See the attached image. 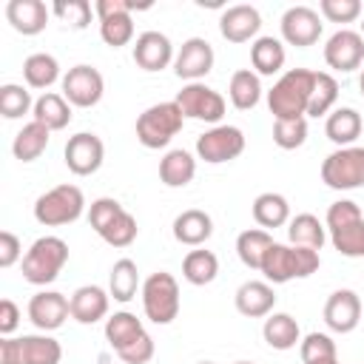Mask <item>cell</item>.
<instances>
[{
	"label": "cell",
	"instance_id": "1",
	"mask_svg": "<svg viewBox=\"0 0 364 364\" xmlns=\"http://www.w3.org/2000/svg\"><path fill=\"white\" fill-rule=\"evenodd\" d=\"M313 85H316V71H310V68L284 71L273 82V88L267 91V108H270L273 119H301V117H307Z\"/></svg>",
	"mask_w": 364,
	"mask_h": 364
},
{
	"label": "cell",
	"instance_id": "2",
	"mask_svg": "<svg viewBox=\"0 0 364 364\" xmlns=\"http://www.w3.org/2000/svg\"><path fill=\"white\" fill-rule=\"evenodd\" d=\"M318 264H321L318 250L273 242L270 250L264 253L262 276H264L270 284H284V282H293V279H307V276H313V273L318 270Z\"/></svg>",
	"mask_w": 364,
	"mask_h": 364
},
{
	"label": "cell",
	"instance_id": "3",
	"mask_svg": "<svg viewBox=\"0 0 364 364\" xmlns=\"http://www.w3.org/2000/svg\"><path fill=\"white\" fill-rule=\"evenodd\" d=\"M327 230L341 256L364 259V216L353 199H338L327 208Z\"/></svg>",
	"mask_w": 364,
	"mask_h": 364
},
{
	"label": "cell",
	"instance_id": "4",
	"mask_svg": "<svg viewBox=\"0 0 364 364\" xmlns=\"http://www.w3.org/2000/svg\"><path fill=\"white\" fill-rule=\"evenodd\" d=\"M68 262V245L60 236H40L23 256V279L28 284H51Z\"/></svg>",
	"mask_w": 364,
	"mask_h": 364
},
{
	"label": "cell",
	"instance_id": "5",
	"mask_svg": "<svg viewBox=\"0 0 364 364\" xmlns=\"http://www.w3.org/2000/svg\"><path fill=\"white\" fill-rule=\"evenodd\" d=\"M182 125H185V114L179 111V105L173 100L156 102L136 117V139H139V145L156 151V148H165L182 131Z\"/></svg>",
	"mask_w": 364,
	"mask_h": 364
},
{
	"label": "cell",
	"instance_id": "6",
	"mask_svg": "<svg viewBox=\"0 0 364 364\" xmlns=\"http://www.w3.org/2000/svg\"><path fill=\"white\" fill-rule=\"evenodd\" d=\"M82 210H85V196L77 185H68V182L40 193L34 202V219L46 228L71 225L82 216Z\"/></svg>",
	"mask_w": 364,
	"mask_h": 364
},
{
	"label": "cell",
	"instance_id": "7",
	"mask_svg": "<svg viewBox=\"0 0 364 364\" xmlns=\"http://www.w3.org/2000/svg\"><path fill=\"white\" fill-rule=\"evenodd\" d=\"M142 310L154 324H171L179 316V284L171 273L156 270L142 282Z\"/></svg>",
	"mask_w": 364,
	"mask_h": 364
},
{
	"label": "cell",
	"instance_id": "8",
	"mask_svg": "<svg viewBox=\"0 0 364 364\" xmlns=\"http://www.w3.org/2000/svg\"><path fill=\"white\" fill-rule=\"evenodd\" d=\"M321 182L333 191H353L364 185V148H336L321 162Z\"/></svg>",
	"mask_w": 364,
	"mask_h": 364
},
{
	"label": "cell",
	"instance_id": "9",
	"mask_svg": "<svg viewBox=\"0 0 364 364\" xmlns=\"http://www.w3.org/2000/svg\"><path fill=\"white\" fill-rule=\"evenodd\" d=\"M134 9H148V3L145 6H136L128 0H97L94 3V11L100 17V37L105 46L119 48L134 40V20H131Z\"/></svg>",
	"mask_w": 364,
	"mask_h": 364
},
{
	"label": "cell",
	"instance_id": "10",
	"mask_svg": "<svg viewBox=\"0 0 364 364\" xmlns=\"http://www.w3.org/2000/svg\"><path fill=\"white\" fill-rule=\"evenodd\" d=\"M179 105V111L191 119H199V122H219L225 117V97L219 91H213L210 85L205 82H188L182 85V91L176 94L173 100Z\"/></svg>",
	"mask_w": 364,
	"mask_h": 364
},
{
	"label": "cell",
	"instance_id": "11",
	"mask_svg": "<svg viewBox=\"0 0 364 364\" xmlns=\"http://www.w3.org/2000/svg\"><path fill=\"white\" fill-rule=\"evenodd\" d=\"M245 151V134L236 125H213L210 131H205L196 139V154L199 159L219 165V162H230Z\"/></svg>",
	"mask_w": 364,
	"mask_h": 364
},
{
	"label": "cell",
	"instance_id": "12",
	"mask_svg": "<svg viewBox=\"0 0 364 364\" xmlns=\"http://www.w3.org/2000/svg\"><path fill=\"white\" fill-rule=\"evenodd\" d=\"M105 94V80L94 65H74L63 77V97L77 108H94Z\"/></svg>",
	"mask_w": 364,
	"mask_h": 364
},
{
	"label": "cell",
	"instance_id": "13",
	"mask_svg": "<svg viewBox=\"0 0 364 364\" xmlns=\"http://www.w3.org/2000/svg\"><path fill=\"white\" fill-rule=\"evenodd\" d=\"M63 156H65V165H68L71 173H77V176H91V173L100 171V165H102V159H105V145H102V139H100L97 134L80 131V134L68 136Z\"/></svg>",
	"mask_w": 364,
	"mask_h": 364
},
{
	"label": "cell",
	"instance_id": "14",
	"mask_svg": "<svg viewBox=\"0 0 364 364\" xmlns=\"http://www.w3.org/2000/svg\"><path fill=\"white\" fill-rule=\"evenodd\" d=\"M321 37V17L316 9L310 6H290L282 14V40L296 46V48H307Z\"/></svg>",
	"mask_w": 364,
	"mask_h": 364
},
{
	"label": "cell",
	"instance_id": "15",
	"mask_svg": "<svg viewBox=\"0 0 364 364\" xmlns=\"http://www.w3.org/2000/svg\"><path fill=\"white\" fill-rule=\"evenodd\" d=\"M213 68V48L205 37H188L173 60V74L188 82H199Z\"/></svg>",
	"mask_w": 364,
	"mask_h": 364
},
{
	"label": "cell",
	"instance_id": "16",
	"mask_svg": "<svg viewBox=\"0 0 364 364\" xmlns=\"http://www.w3.org/2000/svg\"><path fill=\"white\" fill-rule=\"evenodd\" d=\"M324 63L336 71H355L364 63V37L353 28L336 31L324 46Z\"/></svg>",
	"mask_w": 364,
	"mask_h": 364
},
{
	"label": "cell",
	"instance_id": "17",
	"mask_svg": "<svg viewBox=\"0 0 364 364\" xmlns=\"http://www.w3.org/2000/svg\"><path fill=\"white\" fill-rule=\"evenodd\" d=\"M68 316H71V304H68V299H65L63 293H57V290H40V293H34L31 301H28V318H31V324H34L37 330H43V333H51V330L63 327Z\"/></svg>",
	"mask_w": 364,
	"mask_h": 364
},
{
	"label": "cell",
	"instance_id": "18",
	"mask_svg": "<svg viewBox=\"0 0 364 364\" xmlns=\"http://www.w3.org/2000/svg\"><path fill=\"white\" fill-rule=\"evenodd\" d=\"M324 321L333 333H353L361 321V299L355 290H336L324 304Z\"/></svg>",
	"mask_w": 364,
	"mask_h": 364
},
{
	"label": "cell",
	"instance_id": "19",
	"mask_svg": "<svg viewBox=\"0 0 364 364\" xmlns=\"http://www.w3.org/2000/svg\"><path fill=\"white\" fill-rule=\"evenodd\" d=\"M259 28H262V14L256 6H247V3L230 6L219 17V31L228 43H247L259 34Z\"/></svg>",
	"mask_w": 364,
	"mask_h": 364
},
{
	"label": "cell",
	"instance_id": "20",
	"mask_svg": "<svg viewBox=\"0 0 364 364\" xmlns=\"http://www.w3.org/2000/svg\"><path fill=\"white\" fill-rule=\"evenodd\" d=\"M173 46L162 31H142L134 43V63L142 71H162L173 63Z\"/></svg>",
	"mask_w": 364,
	"mask_h": 364
},
{
	"label": "cell",
	"instance_id": "21",
	"mask_svg": "<svg viewBox=\"0 0 364 364\" xmlns=\"http://www.w3.org/2000/svg\"><path fill=\"white\" fill-rule=\"evenodd\" d=\"M48 6L43 0H9L6 3V20L14 31L23 37H34L48 26Z\"/></svg>",
	"mask_w": 364,
	"mask_h": 364
},
{
	"label": "cell",
	"instance_id": "22",
	"mask_svg": "<svg viewBox=\"0 0 364 364\" xmlns=\"http://www.w3.org/2000/svg\"><path fill=\"white\" fill-rule=\"evenodd\" d=\"M108 299L111 293H105L100 284H82L71 293L68 304H71V318L80 324H97L108 316Z\"/></svg>",
	"mask_w": 364,
	"mask_h": 364
},
{
	"label": "cell",
	"instance_id": "23",
	"mask_svg": "<svg viewBox=\"0 0 364 364\" xmlns=\"http://www.w3.org/2000/svg\"><path fill=\"white\" fill-rule=\"evenodd\" d=\"M233 301H236V310H239L242 316H247V318H262V316H270V313H273L276 293H273L270 282H256V279H250V282H245V284L236 290Z\"/></svg>",
	"mask_w": 364,
	"mask_h": 364
},
{
	"label": "cell",
	"instance_id": "24",
	"mask_svg": "<svg viewBox=\"0 0 364 364\" xmlns=\"http://www.w3.org/2000/svg\"><path fill=\"white\" fill-rule=\"evenodd\" d=\"M213 233V219L210 213L199 210V208H191V210H182L176 219H173V239L179 245H188V247H199L210 239Z\"/></svg>",
	"mask_w": 364,
	"mask_h": 364
},
{
	"label": "cell",
	"instance_id": "25",
	"mask_svg": "<svg viewBox=\"0 0 364 364\" xmlns=\"http://www.w3.org/2000/svg\"><path fill=\"white\" fill-rule=\"evenodd\" d=\"M361 114L355 108H336L327 114V122H324V134L330 142H336L338 148H350L358 136H361Z\"/></svg>",
	"mask_w": 364,
	"mask_h": 364
},
{
	"label": "cell",
	"instance_id": "26",
	"mask_svg": "<svg viewBox=\"0 0 364 364\" xmlns=\"http://www.w3.org/2000/svg\"><path fill=\"white\" fill-rule=\"evenodd\" d=\"M31 119L40 122V125H46L48 131H63V128L71 122V102H68L63 94L46 91L43 97L34 100Z\"/></svg>",
	"mask_w": 364,
	"mask_h": 364
},
{
	"label": "cell",
	"instance_id": "27",
	"mask_svg": "<svg viewBox=\"0 0 364 364\" xmlns=\"http://www.w3.org/2000/svg\"><path fill=\"white\" fill-rule=\"evenodd\" d=\"M262 336H264L267 347H273V350H293L301 341L299 321L290 313H270L262 324Z\"/></svg>",
	"mask_w": 364,
	"mask_h": 364
},
{
	"label": "cell",
	"instance_id": "28",
	"mask_svg": "<svg viewBox=\"0 0 364 364\" xmlns=\"http://www.w3.org/2000/svg\"><path fill=\"white\" fill-rule=\"evenodd\" d=\"M196 176V159L185 148H173L159 162V179L168 188H185Z\"/></svg>",
	"mask_w": 364,
	"mask_h": 364
},
{
	"label": "cell",
	"instance_id": "29",
	"mask_svg": "<svg viewBox=\"0 0 364 364\" xmlns=\"http://www.w3.org/2000/svg\"><path fill=\"white\" fill-rule=\"evenodd\" d=\"M48 136H51V131L46 128V125H40V122H26L20 131H17V136H14V142H11V154H14V159H20V162H34V159H40V154L48 148Z\"/></svg>",
	"mask_w": 364,
	"mask_h": 364
},
{
	"label": "cell",
	"instance_id": "30",
	"mask_svg": "<svg viewBox=\"0 0 364 364\" xmlns=\"http://www.w3.org/2000/svg\"><path fill=\"white\" fill-rule=\"evenodd\" d=\"M284 46L282 40L276 37H256L253 46H250V63L256 68V74H264V77H273L284 68Z\"/></svg>",
	"mask_w": 364,
	"mask_h": 364
},
{
	"label": "cell",
	"instance_id": "31",
	"mask_svg": "<svg viewBox=\"0 0 364 364\" xmlns=\"http://www.w3.org/2000/svg\"><path fill=\"white\" fill-rule=\"evenodd\" d=\"M228 94H230L233 108H239V111H250V108H256L259 100H262V82H259V74L250 71V68H239V71H233L230 85H228Z\"/></svg>",
	"mask_w": 364,
	"mask_h": 364
},
{
	"label": "cell",
	"instance_id": "32",
	"mask_svg": "<svg viewBox=\"0 0 364 364\" xmlns=\"http://www.w3.org/2000/svg\"><path fill=\"white\" fill-rule=\"evenodd\" d=\"M253 219L262 225V230L267 228H282L290 222V202L282 196V193H259L253 199Z\"/></svg>",
	"mask_w": 364,
	"mask_h": 364
},
{
	"label": "cell",
	"instance_id": "33",
	"mask_svg": "<svg viewBox=\"0 0 364 364\" xmlns=\"http://www.w3.org/2000/svg\"><path fill=\"white\" fill-rule=\"evenodd\" d=\"M270 245H273V236H270L267 230H262V228H247V230H242L239 239H236V253H239V259H242L245 267L262 270V262H264V253L270 250Z\"/></svg>",
	"mask_w": 364,
	"mask_h": 364
},
{
	"label": "cell",
	"instance_id": "34",
	"mask_svg": "<svg viewBox=\"0 0 364 364\" xmlns=\"http://www.w3.org/2000/svg\"><path fill=\"white\" fill-rule=\"evenodd\" d=\"M139 336H145V327H142V321H139L134 313L119 310V313H114V316L105 318V338H108V344H111L117 353H119L122 347H128L131 341H136Z\"/></svg>",
	"mask_w": 364,
	"mask_h": 364
},
{
	"label": "cell",
	"instance_id": "35",
	"mask_svg": "<svg viewBox=\"0 0 364 364\" xmlns=\"http://www.w3.org/2000/svg\"><path fill=\"white\" fill-rule=\"evenodd\" d=\"M287 239L290 245H299V247H310V250H321L327 233H324V225L318 222V216L313 213H299L287 222Z\"/></svg>",
	"mask_w": 364,
	"mask_h": 364
},
{
	"label": "cell",
	"instance_id": "36",
	"mask_svg": "<svg viewBox=\"0 0 364 364\" xmlns=\"http://www.w3.org/2000/svg\"><path fill=\"white\" fill-rule=\"evenodd\" d=\"M23 77H26L28 88H51L60 80V63H57V57H51L46 51H37V54L26 57Z\"/></svg>",
	"mask_w": 364,
	"mask_h": 364
},
{
	"label": "cell",
	"instance_id": "37",
	"mask_svg": "<svg viewBox=\"0 0 364 364\" xmlns=\"http://www.w3.org/2000/svg\"><path fill=\"white\" fill-rule=\"evenodd\" d=\"M216 273H219V259L210 250L196 247V250H188V256L182 259V276H185V282H191L196 287L210 284L216 279Z\"/></svg>",
	"mask_w": 364,
	"mask_h": 364
},
{
	"label": "cell",
	"instance_id": "38",
	"mask_svg": "<svg viewBox=\"0 0 364 364\" xmlns=\"http://www.w3.org/2000/svg\"><path fill=\"white\" fill-rule=\"evenodd\" d=\"M139 290V270H136V262L131 259H119L114 262L111 267V276H108V293L117 299V301H131Z\"/></svg>",
	"mask_w": 364,
	"mask_h": 364
},
{
	"label": "cell",
	"instance_id": "39",
	"mask_svg": "<svg viewBox=\"0 0 364 364\" xmlns=\"http://www.w3.org/2000/svg\"><path fill=\"white\" fill-rule=\"evenodd\" d=\"M23 344V364H60L63 358V347L57 338L51 336H23L20 338Z\"/></svg>",
	"mask_w": 364,
	"mask_h": 364
},
{
	"label": "cell",
	"instance_id": "40",
	"mask_svg": "<svg viewBox=\"0 0 364 364\" xmlns=\"http://www.w3.org/2000/svg\"><path fill=\"white\" fill-rule=\"evenodd\" d=\"M336 100H338V82H336V77L327 74V71H316V85H313V94H310L307 117L330 114V108L336 105Z\"/></svg>",
	"mask_w": 364,
	"mask_h": 364
},
{
	"label": "cell",
	"instance_id": "41",
	"mask_svg": "<svg viewBox=\"0 0 364 364\" xmlns=\"http://www.w3.org/2000/svg\"><path fill=\"white\" fill-rule=\"evenodd\" d=\"M34 111V102H31V94L28 88L17 85V82H6L0 85V114L6 119H20L23 114Z\"/></svg>",
	"mask_w": 364,
	"mask_h": 364
},
{
	"label": "cell",
	"instance_id": "42",
	"mask_svg": "<svg viewBox=\"0 0 364 364\" xmlns=\"http://www.w3.org/2000/svg\"><path fill=\"white\" fill-rule=\"evenodd\" d=\"M273 142L284 151L301 148L307 142V119H276L273 122Z\"/></svg>",
	"mask_w": 364,
	"mask_h": 364
},
{
	"label": "cell",
	"instance_id": "43",
	"mask_svg": "<svg viewBox=\"0 0 364 364\" xmlns=\"http://www.w3.org/2000/svg\"><path fill=\"white\" fill-rule=\"evenodd\" d=\"M299 353H301L304 364H316V361H324V358H338L336 355V341L327 333H307L299 341Z\"/></svg>",
	"mask_w": 364,
	"mask_h": 364
},
{
	"label": "cell",
	"instance_id": "44",
	"mask_svg": "<svg viewBox=\"0 0 364 364\" xmlns=\"http://www.w3.org/2000/svg\"><path fill=\"white\" fill-rule=\"evenodd\" d=\"M136 233H139L136 219H134L128 210H122L100 236H102V242H108L111 247H128V245L136 239Z\"/></svg>",
	"mask_w": 364,
	"mask_h": 364
},
{
	"label": "cell",
	"instance_id": "45",
	"mask_svg": "<svg viewBox=\"0 0 364 364\" xmlns=\"http://www.w3.org/2000/svg\"><path fill=\"white\" fill-rule=\"evenodd\" d=\"M51 11H54V17H60L65 26H71V28H85L88 23H91V3L88 0H57L54 6H51Z\"/></svg>",
	"mask_w": 364,
	"mask_h": 364
},
{
	"label": "cell",
	"instance_id": "46",
	"mask_svg": "<svg viewBox=\"0 0 364 364\" xmlns=\"http://www.w3.org/2000/svg\"><path fill=\"white\" fill-rule=\"evenodd\" d=\"M122 210H125V208H122L117 199H111V196H100V199H94L91 208H88V222H91V228H94L97 233H102V230H105Z\"/></svg>",
	"mask_w": 364,
	"mask_h": 364
},
{
	"label": "cell",
	"instance_id": "47",
	"mask_svg": "<svg viewBox=\"0 0 364 364\" xmlns=\"http://www.w3.org/2000/svg\"><path fill=\"white\" fill-rule=\"evenodd\" d=\"M318 9L330 23H353V20L361 17V3L358 0H321Z\"/></svg>",
	"mask_w": 364,
	"mask_h": 364
},
{
	"label": "cell",
	"instance_id": "48",
	"mask_svg": "<svg viewBox=\"0 0 364 364\" xmlns=\"http://www.w3.org/2000/svg\"><path fill=\"white\" fill-rule=\"evenodd\" d=\"M117 355H119L125 364H148V361L154 358V338L145 333V336H139L136 341H131L128 347H122Z\"/></svg>",
	"mask_w": 364,
	"mask_h": 364
},
{
	"label": "cell",
	"instance_id": "49",
	"mask_svg": "<svg viewBox=\"0 0 364 364\" xmlns=\"http://www.w3.org/2000/svg\"><path fill=\"white\" fill-rule=\"evenodd\" d=\"M23 256V245L11 230L0 233V267H11L17 259Z\"/></svg>",
	"mask_w": 364,
	"mask_h": 364
},
{
	"label": "cell",
	"instance_id": "50",
	"mask_svg": "<svg viewBox=\"0 0 364 364\" xmlns=\"http://www.w3.org/2000/svg\"><path fill=\"white\" fill-rule=\"evenodd\" d=\"M20 324V307L11 299L0 301V336H11Z\"/></svg>",
	"mask_w": 364,
	"mask_h": 364
},
{
	"label": "cell",
	"instance_id": "51",
	"mask_svg": "<svg viewBox=\"0 0 364 364\" xmlns=\"http://www.w3.org/2000/svg\"><path fill=\"white\" fill-rule=\"evenodd\" d=\"M0 364H23V344H20V338H11V336L0 338Z\"/></svg>",
	"mask_w": 364,
	"mask_h": 364
},
{
	"label": "cell",
	"instance_id": "52",
	"mask_svg": "<svg viewBox=\"0 0 364 364\" xmlns=\"http://www.w3.org/2000/svg\"><path fill=\"white\" fill-rule=\"evenodd\" d=\"M316 364H338V358H324V361H316Z\"/></svg>",
	"mask_w": 364,
	"mask_h": 364
},
{
	"label": "cell",
	"instance_id": "53",
	"mask_svg": "<svg viewBox=\"0 0 364 364\" xmlns=\"http://www.w3.org/2000/svg\"><path fill=\"white\" fill-rule=\"evenodd\" d=\"M358 88H361V97H364V71H361V77H358Z\"/></svg>",
	"mask_w": 364,
	"mask_h": 364
},
{
	"label": "cell",
	"instance_id": "54",
	"mask_svg": "<svg viewBox=\"0 0 364 364\" xmlns=\"http://www.w3.org/2000/svg\"><path fill=\"white\" fill-rule=\"evenodd\" d=\"M199 364H216V361H199Z\"/></svg>",
	"mask_w": 364,
	"mask_h": 364
},
{
	"label": "cell",
	"instance_id": "55",
	"mask_svg": "<svg viewBox=\"0 0 364 364\" xmlns=\"http://www.w3.org/2000/svg\"><path fill=\"white\" fill-rule=\"evenodd\" d=\"M361 37H364V20H361Z\"/></svg>",
	"mask_w": 364,
	"mask_h": 364
},
{
	"label": "cell",
	"instance_id": "56",
	"mask_svg": "<svg viewBox=\"0 0 364 364\" xmlns=\"http://www.w3.org/2000/svg\"><path fill=\"white\" fill-rule=\"evenodd\" d=\"M236 364H253V361H236Z\"/></svg>",
	"mask_w": 364,
	"mask_h": 364
}]
</instances>
